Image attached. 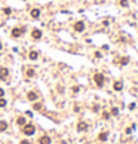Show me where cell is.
<instances>
[{
	"mask_svg": "<svg viewBox=\"0 0 138 144\" xmlns=\"http://www.w3.org/2000/svg\"><path fill=\"white\" fill-rule=\"evenodd\" d=\"M94 80H95V83H96V86H103L104 85V80H106V77H104V74H101V73H95V76H94Z\"/></svg>",
	"mask_w": 138,
	"mask_h": 144,
	"instance_id": "cell-1",
	"label": "cell"
},
{
	"mask_svg": "<svg viewBox=\"0 0 138 144\" xmlns=\"http://www.w3.org/2000/svg\"><path fill=\"white\" fill-rule=\"evenodd\" d=\"M22 132H24L25 135H33V134L36 132V129H34V125H31V123H27V125H24Z\"/></svg>",
	"mask_w": 138,
	"mask_h": 144,
	"instance_id": "cell-2",
	"label": "cell"
},
{
	"mask_svg": "<svg viewBox=\"0 0 138 144\" xmlns=\"http://www.w3.org/2000/svg\"><path fill=\"white\" fill-rule=\"evenodd\" d=\"M22 33H25V28H22V27H15V28H12V37L18 39V37H21Z\"/></svg>",
	"mask_w": 138,
	"mask_h": 144,
	"instance_id": "cell-3",
	"label": "cell"
},
{
	"mask_svg": "<svg viewBox=\"0 0 138 144\" xmlns=\"http://www.w3.org/2000/svg\"><path fill=\"white\" fill-rule=\"evenodd\" d=\"M8 76H9V70H8L6 67H0V79H2V80H6Z\"/></svg>",
	"mask_w": 138,
	"mask_h": 144,
	"instance_id": "cell-4",
	"label": "cell"
},
{
	"mask_svg": "<svg viewBox=\"0 0 138 144\" xmlns=\"http://www.w3.org/2000/svg\"><path fill=\"white\" fill-rule=\"evenodd\" d=\"M74 30H76L77 33H82V31L85 30V22H83V21H77V22L74 24Z\"/></svg>",
	"mask_w": 138,
	"mask_h": 144,
	"instance_id": "cell-5",
	"label": "cell"
},
{
	"mask_svg": "<svg viewBox=\"0 0 138 144\" xmlns=\"http://www.w3.org/2000/svg\"><path fill=\"white\" fill-rule=\"evenodd\" d=\"M31 37H33L34 40H39V39L42 37V31H40V30H36V28H34V30L31 31Z\"/></svg>",
	"mask_w": 138,
	"mask_h": 144,
	"instance_id": "cell-6",
	"label": "cell"
},
{
	"mask_svg": "<svg viewBox=\"0 0 138 144\" xmlns=\"http://www.w3.org/2000/svg\"><path fill=\"white\" fill-rule=\"evenodd\" d=\"M86 129H88V125H86L85 122H79V123H77V131H79V132L86 131Z\"/></svg>",
	"mask_w": 138,
	"mask_h": 144,
	"instance_id": "cell-7",
	"label": "cell"
},
{
	"mask_svg": "<svg viewBox=\"0 0 138 144\" xmlns=\"http://www.w3.org/2000/svg\"><path fill=\"white\" fill-rule=\"evenodd\" d=\"M39 143H40V144H51V138L48 135H43L40 140H39Z\"/></svg>",
	"mask_w": 138,
	"mask_h": 144,
	"instance_id": "cell-8",
	"label": "cell"
},
{
	"mask_svg": "<svg viewBox=\"0 0 138 144\" xmlns=\"http://www.w3.org/2000/svg\"><path fill=\"white\" fill-rule=\"evenodd\" d=\"M27 98H28L30 101H36V100H37V94L33 92V91H30V92L27 94Z\"/></svg>",
	"mask_w": 138,
	"mask_h": 144,
	"instance_id": "cell-9",
	"label": "cell"
},
{
	"mask_svg": "<svg viewBox=\"0 0 138 144\" xmlns=\"http://www.w3.org/2000/svg\"><path fill=\"white\" fill-rule=\"evenodd\" d=\"M31 16L37 20V18L40 16V9H36V8H34V9H31Z\"/></svg>",
	"mask_w": 138,
	"mask_h": 144,
	"instance_id": "cell-10",
	"label": "cell"
},
{
	"mask_svg": "<svg viewBox=\"0 0 138 144\" xmlns=\"http://www.w3.org/2000/svg\"><path fill=\"white\" fill-rule=\"evenodd\" d=\"M114 91H122V88H123V83L122 82H114Z\"/></svg>",
	"mask_w": 138,
	"mask_h": 144,
	"instance_id": "cell-11",
	"label": "cell"
},
{
	"mask_svg": "<svg viewBox=\"0 0 138 144\" xmlns=\"http://www.w3.org/2000/svg\"><path fill=\"white\" fill-rule=\"evenodd\" d=\"M8 129V123L5 122V120H0V132H3V131H6Z\"/></svg>",
	"mask_w": 138,
	"mask_h": 144,
	"instance_id": "cell-12",
	"label": "cell"
},
{
	"mask_svg": "<svg viewBox=\"0 0 138 144\" xmlns=\"http://www.w3.org/2000/svg\"><path fill=\"white\" fill-rule=\"evenodd\" d=\"M37 58H39V53H37L36 51H31V52H30V60H31V61H36Z\"/></svg>",
	"mask_w": 138,
	"mask_h": 144,
	"instance_id": "cell-13",
	"label": "cell"
},
{
	"mask_svg": "<svg viewBox=\"0 0 138 144\" xmlns=\"http://www.w3.org/2000/svg\"><path fill=\"white\" fill-rule=\"evenodd\" d=\"M107 137H108V134H107V132H101L100 135H98L100 141H106V140H107Z\"/></svg>",
	"mask_w": 138,
	"mask_h": 144,
	"instance_id": "cell-14",
	"label": "cell"
},
{
	"mask_svg": "<svg viewBox=\"0 0 138 144\" xmlns=\"http://www.w3.org/2000/svg\"><path fill=\"white\" fill-rule=\"evenodd\" d=\"M34 74H36V71H34L33 68H28V70H27V77H33Z\"/></svg>",
	"mask_w": 138,
	"mask_h": 144,
	"instance_id": "cell-15",
	"label": "cell"
},
{
	"mask_svg": "<svg viewBox=\"0 0 138 144\" xmlns=\"http://www.w3.org/2000/svg\"><path fill=\"white\" fill-rule=\"evenodd\" d=\"M16 123L22 126V125H25V119H24V117H18V119H16Z\"/></svg>",
	"mask_w": 138,
	"mask_h": 144,
	"instance_id": "cell-16",
	"label": "cell"
},
{
	"mask_svg": "<svg viewBox=\"0 0 138 144\" xmlns=\"http://www.w3.org/2000/svg\"><path fill=\"white\" fill-rule=\"evenodd\" d=\"M111 114L113 116H117V114H119V110H117L116 107H113V109H111Z\"/></svg>",
	"mask_w": 138,
	"mask_h": 144,
	"instance_id": "cell-17",
	"label": "cell"
},
{
	"mask_svg": "<svg viewBox=\"0 0 138 144\" xmlns=\"http://www.w3.org/2000/svg\"><path fill=\"white\" fill-rule=\"evenodd\" d=\"M33 109H34V110H40V109H42V104H39V103L34 104V105H33Z\"/></svg>",
	"mask_w": 138,
	"mask_h": 144,
	"instance_id": "cell-18",
	"label": "cell"
},
{
	"mask_svg": "<svg viewBox=\"0 0 138 144\" xmlns=\"http://www.w3.org/2000/svg\"><path fill=\"white\" fill-rule=\"evenodd\" d=\"M128 61H129V60H128V58L125 57V58H122V61H120V64H122V65H126V64H128Z\"/></svg>",
	"mask_w": 138,
	"mask_h": 144,
	"instance_id": "cell-19",
	"label": "cell"
},
{
	"mask_svg": "<svg viewBox=\"0 0 138 144\" xmlns=\"http://www.w3.org/2000/svg\"><path fill=\"white\" fill-rule=\"evenodd\" d=\"M6 105V100L5 98H0V107H5Z\"/></svg>",
	"mask_w": 138,
	"mask_h": 144,
	"instance_id": "cell-20",
	"label": "cell"
},
{
	"mask_svg": "<svg viewBox=\"0 0 138 144\" xmlns=\"http://www.w3.org/2000/svg\"><path fill=\"white\" fill-rule=\"evenodd\" d=\"M103 117H104V119H110V113H108V112H104V113H103Z\"/></svg>",
	"mask_w": 138,
	"mask_h": 144,
	"instance_id": "cell-21",
	"label": "cell"
},
{
	"mask_svg": "<svg viewBox=\"0 0 138 144\" xmlns=\"http://www.w3.org/2000/svg\"><path fill=\"white\" fill-rule=\"evenodd\" d=\"M120 5H122L123 8H126V6H128V0H120Z\"/></svg>",
	"mask_w": 138,
	"mask_h": 144,
	"instance_id": "cell-22",
	"label": "cell"
},
{
	"mask_svg": "<svg viewBox=\"0 0 138 144\" xmlns=\"http://www.w3.org/2000/svg\"><path fill=\"white\" fill-rule=\"evenodd\" d=\"M3 12H5L6 15H9V13H11V9H9V8H5V9H3Z\"/></svg>",
	"mask_w": 138,
	"mask_h": 144,
	"instance_id": "cell-23",
	"label": "cell"
},
{
	"mask_svg": "<svg viewBox=\"0 0 138 144\" xmlns=\"http://www.w3.org/2000/svg\"><path fill=\"white\" fill-rule=\"evenodd\" d=\"M3 95H5V91H3L2 88H0V98H3Z\"/></svg>",
	"mask_w": 138,
	"mask_h": 144,
	"instance_id": "cell-24",
	"label": "cell"
},
{
	"mask_svg": "<svg viewBox=\"0 0 138 144\" xmlns=\"http://www.w3.org/2000/svg\"><path fill=\"white\" fill-rule=\"evenodd\" d=\"M21 144H30V143H28L27 140H22V141H21Z\"/></svg>",
	"mask_w": 138,
	"mask_h": 144,
	"instance_id": "cell-25",
	"label": "cell"
},
{
	"mask_svg": "<svg viewBox=\"0 0 138 144\" xmlns=\"http://www.w3.org/2000/svg\"><path fill=\"white\" fill-rule=\"evenodd\" d=\"M0 51H2V43H0Z\"/></svg>",
	"mask_w": 138,
	"mask_h": 144,
	"instance_id": "cell-26",
	"label": "cell"
}]
</instances>
